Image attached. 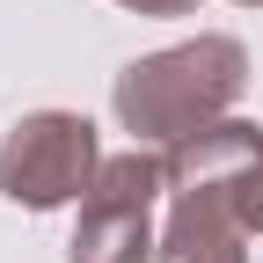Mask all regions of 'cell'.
<instances>
[{
	"label": "cell",
	"mask_w": 263,
	"mask_h": 263,
	"mask_svg": "<svg viewBox=\"0 0 263 263\" xmlns=\"http://www.w3.org/2000/svg\"><path fill=\"white\" fill-rule=\"evenodd\" d=\"M132 15H197V0H117Z\"/></svg>",
	"instance_id": "5b68a950"
},
{
	"label": "cell",
	"mask_w": 263,
	"mask_h": 263,
	"mask_svg": "<svg viewBox=\"0 0 263 263\" xmlns=\"http://www.w3.org/2000/svg\"><path fill=\"white\" fill-rule=\"evenodd\" d=\"M234 8H263V0H234Z\"/></svg>",
	"instance_id": "8992f818"
},
{
	"label": "cell",
	"mask_w": 263,
	"mask_h": 263,
	"mask_svg": "<svg viewBox=\"0 0 263 263\" xmlns=\"http://www.w3.org/2000/svg\"><path fill=\"white\" fill-rule=\"evenodd\" d=\"M241 88H249L241 37H190V44L132 59L110 81V110H117V124L139 146H176V139H190V132L219 124Z\"/></svg>",
	"instance_id": "7a4b0ae2"
},
{
	"label": "cell",
	"mask_w": 263,
	"mask_h": 263,
	"mask_svg": "<svg viewBox=\"0 0 263 263\" xmlns=\"http://www.w3.org/2000/svg\"><path fill=\"white\" fill-rule=\"evenodd\" d=\"M154 154L168 176L154 263H249V234H263V124L219 117Z\"/></svg>",
	"instance_id": "6da1fadb"
},
{
	"label": "cell",
	"mask_w": 263,
	"mask_h": 263,
	"mask_svg": "<svg viewBox=\"0 0 263 263\" xmlns=\"http://www.w3.org/2000/svg\"><path fill=\"white\" fill-rule=\"evenodd\" d=\"M103 139L81 110H29L8 139H0V197L22 212H59L81 205L88 183L103 176Z\"/></svg>",
	"instance_id": "3957f363"
},
{
	"label": "cell",
	"mask_w": 263,
	"mask_h": 263,
	"mask_svg": "<svg viewBox=\"0 0 263 263\" xmlns=\"http://www.w3.org/2000/svg\"><path fill=\"white\" fill-rule=\"evenodd\" d=\"M168 197V176H161L154 146L110 154L103 176L88 183L73 241H66V263H154V205Z\"/></svg>",
	"instance_id": "277c9868"
}]
</instances>
